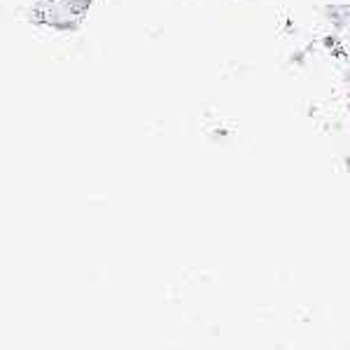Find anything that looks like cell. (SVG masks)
Returning <instances> with one entry per match:
<instances>
[{
    "label": "cell",
    "mask_w": 350,
    "mask_h": 350,
    "mask_svg": "<svg viewBox=\"0 0 350 350\" xmlns=\"http://www.w3.org/2000/svg\"><path fill=\"white\" fill-rule=\"evenodd\" d=\"M92 0H40L44 24L68 26V21L77 24L82 19Z\"/></svg>",
    "instance_id": "1"
}]
</instances>
